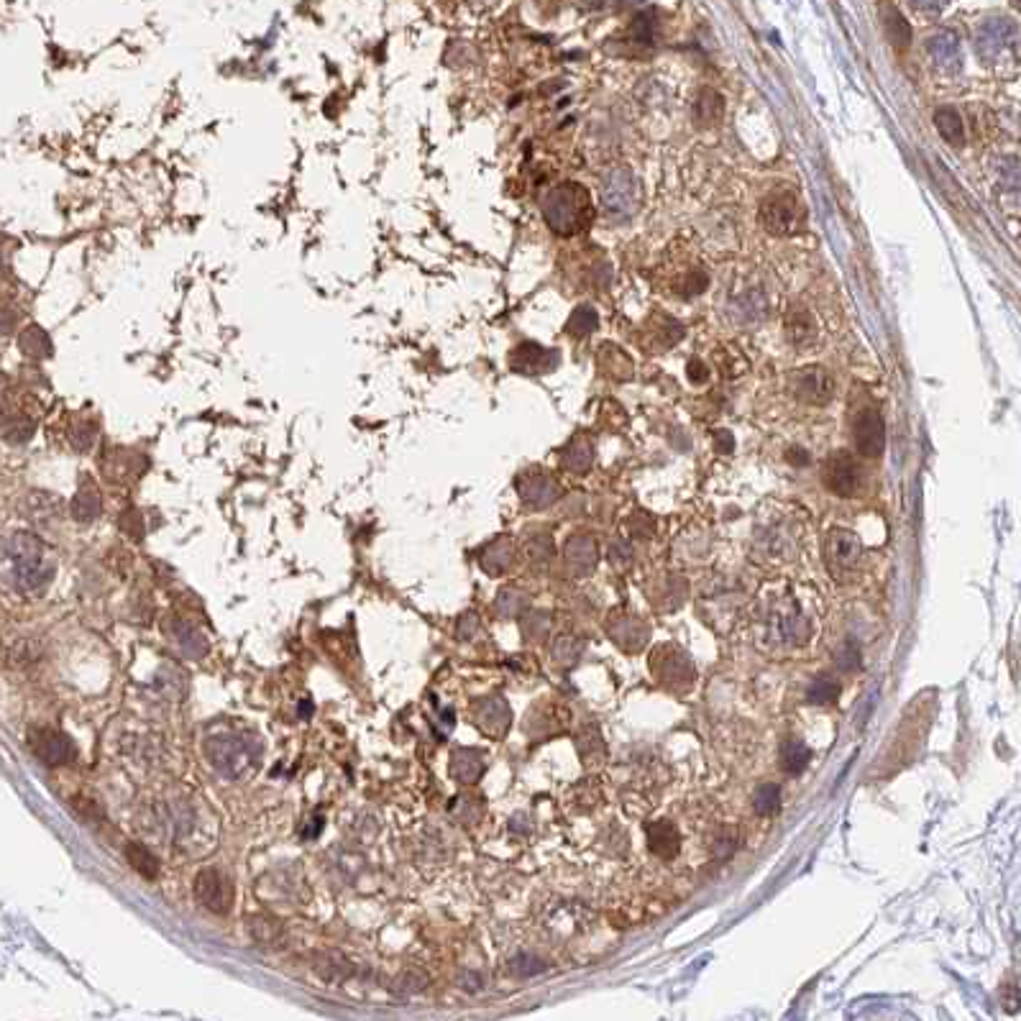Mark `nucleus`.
<instances>
[{
	"mask_svg": "<svg viewBox=\"0 0 1021 1021\" xmlns=\"http://www.w3.org/2000/svg\"><path fill=\"white\" fill-rule=\"evenodd\" d=\"M54 566L36 535L16 533L0 540V586L18 594H36L49 584Z\"/></svg>",
	"mask_w": 1021,
	"mask_h": 1021,
	"instance_id": "f257e3e1",
	"label": "nucleus"
},
{
	"mask_svg": "<svg viewBox=\"0 0 1021 1021\" xmlns=\"http://www.w3.org/2000/svg\"><path fill=\"white\" fill-rule=\"evenodd\" d=\"M548 228L563 238H571L592 223V195L579 182H561L540 203Z\"/></svg>",
	"mask_w": 1021,
	"mask_h": 1021,
	"instance_id": "f03ea898",
	"label": "nucleus"
},
{
	"mask_svg": "<svg viewBox=\"0 0 1021 1021\" xmlns=\"http://www.w3.org/2000/svg\"><path fill=\"white\" fill-rule=\"evenodd\" d=\"M766 638L773 648H796L809 638V622L791 597H776L763 615Z\"/></svg>",
	"mask_w": 1021,
	"mask_h": 1021,
	"instance_id": "7ed1b4c3",
	"label": "nucleus"
},
{
	"mask_svg": "<svg viewBox=\"0 0 1021 1021\" xmlns=\"http://www.w3.org/2000/svg\"><path fill=\"white\" fill-rule=\"evenodd\" d=\"M650 673L653 679L668 691H689L691 684L697 681V668L691 663V658L686 656L684 650L676 648L671 643L658 645L653 653H650Z\"/></svg>",
	"mask_w": 1021,
	"mask_h": 1021,
	"instance_id": "20e7f679",
	"label": "nucleus"
},
{
	"mask_svg": "<svg viewBox=\"0 0 1021 1021\" xmlns=\"http://www.w3.org/2000/svg\"><path fill=\"white\" fill-rule=\"evenodd\" d=\"M760 223L773 236H794L804 226V208L796 192L776 190L760 203Z\"/></svg>",
	"mask_w": 1021,
	"mask_h": 1021,
	"instance_id": "39448f33",
	"label": "nucleus"
},
{
	"mask_svg": "<svg viewBox=\"0 0 1021 1021\" xmlns=\"http://www.w3.org/2000/svg\"><path fill=\"white\" fill-rule=\"evenodd\" d=\"M789 392L804 405L824 407L835 397V377L824 366H801L789 374Z\"/></svg>",
	"mask_w": 1021,
	"mask_h": 1021,
	"instance_id": "423d86ee",
	"label": "nucleus"
},
{
	"mask_svg": "<svg viewBox=\"0 0 1021 1021\" xmlns=\"http://www.w3.org/2000/svg\"><path fill=\"white\" fill-rule=\"evenodd\" d=\"M822 482L837 497H855L863 487V469L853 453L835 451L822 466Z\"/></svg>",
	"mask_w": 1021,
	"mask_h": 1021,
	"instance_id": "0eeeda50",
	"label": "nucleus"
},
{
	"mask_svg": "<svg viewBox=\"0 0 1021 1021\" xmlns=\"http://www.w3.org/2000/svg\"><path fill=\"white\" fill-rule=\"evenodd\" d=\"M853 443L860 456L878 459L886 448V423L876 405H863L853 415Z\"/></svg>",
	"mask_w": 1021,
	"mask_h": 1021,
	"instance_id": "6e6552de",
	"label": "nucleus"
},
{
	"mask_svg": "<svg viewBox=\"0 0 1021 1021\" xmlns=\"http://www.w3.org/2000/svg\"><path fill=\"white\" fill-rule=\"evenodd\" d=\"M860 558H863V543H860L853 530L832 528L827 533V538H824V561H827V569L832 571V576H845L855 571Z\"/></svg>",
	"mask_w": 1021,
	"mask_h": 1021,
	"instance_id": "1a4fd4ad",
	"label": "nucleus"
},
{
	"mask_svg": "<svg viewBox=\"0 0 1021 1021\" xmlns=\"http://www.w3.org/2000/svg\"><path fill=\"white\" fill-rule=\"evenodd\" d=\"M638 198V180L627 169H615L607 177V182H604L602 203L604 213L610 215V218H630L638 210Z\"/></svg>",
	"mask_w": 1021,
	"mask_h": 1021,
	"instance_id": "9d476101",
	"label": "nucleus"
},
{
	"mask_svg": "<svg viewBox=\"0 0 1021 1021\" xmlns=\"http://www.w3.org/2000/svg\"><path fill=\"white\" fill-rule=\"evenodd\" d=\"M29 748L47 766H67L77 758L75 743L54 727H34L29 732Z\"/></svg>",
	"mask_w": 1021,
	"mask_h": 1021,
	"instance_id": "9b49d317",
	"label": "nucleus"
},
{
	"mask_svg": "<svg viewBox=\"0 0 1021 1021\" xmlns=\"http://www.w3.org/2000/svg\"><path fill=\"white\" fill-rule=\"evenodd\" d=\"M195 899L213 914H228L233 906V883L215 868H205L195 876Z\"/></svg>",
	"mask_w": 1021,
	"mask_h": 1021,
	"instance_id": "f8f14e48",
	"label": "nucleus"
},
{
	"mask_svg": "<svg viewBox=\"0 0 1021 1021\" xmlns=\"http://www.w3.org/2000/svg\"><path fill=\"white\" fill-rule=\"evenodd\" d=\"M978 52L986 59H998L1006 52H1016V26L1009 18H988L975 36Z\"/></svg>",
	"mask_w": 1021,
	"mask_h": 1021,
	"instance_id": "ddd939ff",
	"label": "nucleus"
},
{
	"mask_svg": "<svg viewBox=\"0 0 1021 1021\" xmlns=\"http://www.w3.org/2000/svg\"><path fill=\"white\" fill-rule=\"evenodd\" d=\"M558 366V351L546 349L535 341H523L510 354V369L517 374H528V377H538V374L553 372Z\"/></svg>",
	"mask_w": 1021,
	"mask_h": 1021,
	"instance_id": "4468645a",
	"label": "nucleus"
},
{
	"mask_svg": "<svg viewBox=\"0 0 1021 1021\" xmlns=\"http://www.w3.org/2000/svg\"><path fill=\"white\" fill-rule=\"evenodd\" d=\"M517 492L523 497V502L533 510H543V507L553 505L558 497H561V487L546 471L533 469L525 471L520 479H517Z\"/></svg>",
	"mask_w": 1021,
	"mask_h": 1021,
	"instance_id": "2eb2a0df",
	"label": "nucleus"
},
{
	"mask_svg": "<svg viewBox=\"0 0 1021 1021\" xmlns=\"http://www.w3.org/2000/svg\"><path fill=\"white\" fill-rule=\"evenodd\" d=\"M607 633L627 653H635L648 643V625L633 612H615L607 622Z\"/></svg>",
	"mask_w": 1021,
	"mask_h": 1021,
	"instance_id": "dca6fc26",
	"label": "nucleus"
},
{
	"mask_svg": "<svg viewBox=\"0 0 1021 1021\" xmlns=\"http://www.w3.org/2000/svg\"><path fill=\"white\" fill-rule=\"evenodd\" d=\"M645 837H648L650 853L658 855L661 860H673L681 850V837L676 824L668 819H656V822L645 824Z\"/></svg>",
	"mask_w": 1021,
	"mask_h": 1021,
	"instance_id": "f3484780",
	"label": "nucleus"
},
{
	"mask_svg": "<svg viewBox=\"0 0 1021 1021\" xmlns=\"http://www.w3.org/2000/svg\"><path fill=\"white\" fill-rule=\"evenodd\" d=\"M786 338L799 351L812 349L817 343V320L804 305H794L786 315Z\"/></svg>",
	"mask_w": 1021,
	"mask_h": 1021,
	"instance_id": "a211bd4d",
	"label": "nucleus"
},
{
	"mask_svg": "<svg viewBox=\"0 0 1021 1021\" xmlns=\"http://www.w3.org/2000/svg\"><path fill=\"white\" fill-rule=\"evenodd\" d=\"M684 333V325L676 323L673 318H666V315H658L645 325L643 343L648 351H668L684 338Z\"/></svg>",
	"mask_w": 1021,
	"mask_h": 1021,
	"instance_id": "6ab92c4d",
	"label": "nucleus"
},
{
	"mask_svg": "<svg viewBox=\"0 0 1021 1021\" xmlns=\"http://www.w3.org/2000/svg\"><path fill=\"white\" fill-rule=\"evenodd\" d=\"M929 54H932L934 64L940 67L947 75H955V72L963 67V57H960V41L952 31H940L934 34L932 39L927 41Z\"/></svg>",
	"mask_w": 1021,
	"mask_h": 1021,
	"instance_id": "aec40b11",
	"label": "nucleus"
},
{
	"mask_svg": "<svg viewBox=\"0 0 1021 1021\" xmlns=\"http://www.w3.org/2000/svg\"><path fill=\"white\" fill-rule=\"evenodd\" d=\"M597 361L602 374H607V377L615 379V382H630V379L635 377V364L620 346H615V343H604V346H599Z\"/></svg>",
	"mask_w": 1021,
	"mask_h": 1021,
	"instance_id": "412c9836",
	"label": "nucleus"
},
{
	"mask_svg": "<svg viewBox=\"0 0 1021 1021\" xmlns=\"http://www.w3.org/2000/svg\"><path fill=\"white\" fill-rule=\"evenodd\" d=\"M561 464L563 469L571 471V474H586L594 464V443L589 441V436H576L566 443L561 453Z\"/></svg>",
	"mask_w": 1021,
	"mask_h": 1021,
	"instance_id": "4be33fe9",
	"label": "nucleus"
},
{
	"mask_svg": "<svg viewBox=\"0 0 1021 1021\" xmlns=\"http://www.w3.org/2000/svg\"><path fill=\"white\" fill-rule=\"evenodd\" d=\"M722 116H725V98L717 90L704 88L694 103V123L699 128H714L720 126Z\"/></svg>",
	"mask_w": 1021,
	"mask_h": 1021,
	"instance_id": "5701e85b",
	"label": "nucleus"
},
{
	"mask_svg": "<svg viewBox=\"0 0 1021 1021\" xmlns=\"http://www.w3.org/2000/svg\"><path fill=\"white\" fill-rule=\"evenodd\" d=\"M566 561L574 571L586 574L597 566V540L592 535H576L566 546Z\"/></svg>",
	"mask_w": 1021,
	"mask_h": 1021,
	"instance_id": "b1692460",
	"label": "nucleus"
},
{
	"mask_svg": "<svg viewBox=\"0 0 1021 1021\" xmlns=\"http://www.w3.org/2000/svg\"><path fill=\"white\" fill-rule=\"evenodd\" d=\"M476 720H479V725H482L489 735H502V732L507 730V725H510V709H507V704L502 702V699L492 697L487 699V702L479 704Z\"/></svg>",
	"mask_w": 1021,
	"mask_h": 1021,
	"instance_id": "393cba45",
	"label": "nucleus"
},
{
	"mask_svg": "<svg viewBox=\"0 0 1021 1021\" xmlns=\"http://www.w3.org/2000/svg\"><path fill=\"white\" fill-rule=\"evenodd\" d=\"M934 126H937V131L942 134V139H945L950 146L965 144L963 116H960V111L950 108V105H945V108H937V113H934Z\"/></svg>",
	"mask_w": 1021,
	"mask_h": 1021,
	"instance_id": "a878e982",
	"label": "nucleus"
},
{
	"mask_svg": "<svg viewBox=\"0 0 1021 1021\" xmlns=\"http://www.w3.org/2000/svg\"><path fill=\"white\" fill-rule=\"evenodd\" d=\"M100 515V494L95 489V484H90L88 479L82 482V487L77 489L75 499H72V517L77 523H93L95 517Z\"/></svg>",
	"mask_w": 1021,
	"mask_h": 1021,
	"instance_id": "bb28decb",
	"label": "nucleus"
},
{
	"mask_svg": "<svg viewBox=\"0 0 1021 1021\" xmlns=\"http://www.w3.org/2000/svg\"><path fill=\"white\" fill-rule=\"evenodd\" d=\"M18 349L26 359L41 361L52 356V341H49L47 331H41L39 325H29L21 336H18Z\"/></svg>",
	"mask_w": 1021,
	"mask_h": 1021,
	"instance_id": "cd10ccee",
	"label": "nucleus"
},
{
	"mask_svg": "<svg viewBox=\"0 0 1021 1021\" xmlns=\"http://www.w3.org/2000/svg\"><path fill=\"white\" fill-rule=\"evenodd\" d=\"M126 860L139 876L146 878V881H154V878L159 876V860L154 858L144 845H139V842H128Z\"/></svg>",
	"mask_w": 1021,
	"mask_h": 1021,
	"instance_id": "c85d7f7f",
	"label": "nucleus"
},
{
	"mask_svg": "<svg viewBox=\"0 0 1021 1021\" xmlns=\"http://www.w3.org/2000/svg\"><path fill=\"white\" fill-rule=\"evenodd\" d=\"M451 771L453 776L459 778V781H464V784H474L476 778L482 776L484 763L476 750H459V753L453 755Z\"/></svg>",
	"mask_w": 1021,
	"mask_h": 1021,
	"instance_id": "c756f323",
	"label": "nucleus"
},
{
	"mask_svg": "<svg viewBox=\"0 0 1021 1021\" xmlns=\"http://www.w3.org/2000/svg\"><path fill=\"white\" fill-rule=\"evenodd\" d=\"M883 26H886V34L891 39L896 49H906L911 41V29L906 24V18L896 11L894 6L883 8Z\"/></svg>",
	"mask_w": 1021,
	"mask_h": 1021,
	"instance_id": "7c9ffc66",
	"label": "nucleus"
},
{
	"mask_svg": "<svg viewBox=\"0 0 1021 1021\" xmlns=\"http://www.w3.org/2000/svg\"><path fill=\"white\" fill-rule=\"evenodd\" d=\"M512 558H515V551H512L510 540L499 538L497 543H494V546L482 556V566L489 571V574L497 576V574H502L507 566H510Z\"/></svg>",
	"mask_w": 1021,
	"mask_h": 1021,
	"instance_id": "2f4dec72",
	"label": "nucleus"
},
{
	"mask_svg": "<svg viewBox=\"0 0 1021 1021\" xmlns=\"http://www.w3.org/2000/svg\"><path fill=\"white\" fill-rule=\"evenodd\" d=\"M597 310L589 308V305H579V308L571 313L569 323H566V333L574 338H586L597 331Z\"/></svg>",
	"mask_w": 1021,
	"mask_h": 1021,
	"instance_id": "473e14b6",
	"label": "nucleus"
},
{
	"mask_svg": "<svg viewBox=\"0 0 1021 1021\" xmlns=\"http://www.w3.org/2000/svg\"><path fill=\"white\" fill-rule=\"evenodd\" d=\"M809 758H812V753L807 750V745L796 743V740H789V743H784V748H781V768H784L786 773H791V776L804 771V768L809 766Z\"/></svg>",
	"mask_w": 1021,
	"mask_h": 1021,
	"instance_id": "72a5a7b5",
	"label": "nucleus"
},
{
	"mask_svg": "<svg viewBox=\"0 0 1021 1021\" xmlns=\"http://www.w3.org/2000/svg\"><path fill=\"white\" fill-rule=\"evenodd\" d=\"M753 807L755 812L763 814V817H771L781 809V791H778L776 784H763L753 796Z\"/></svg>",
	"mask_w": 1021,
	"mask_h": 1021,
	"instance_id": "f704fd0d",
	"label": "nucleus"
},
{
	"mask_svg": "<svg viewBox=\"0 0 1021 1021\" xmlns=\"http://www.w3.org/2000/svg\"><path fill=\"white\" fill-rule=\"evenodd\" d=\"M807 697L812 704H832L837 697H840V684L832 679H827V676H822V679H817L812 686H809Z\"/></svg>",
	"mask_w": 1021,
	"mask_h": 1021,
	"instance_id": "c9c22d12",
	"label": "nucleus"
},
{
	"mask_svg": "<svg viewBox=\"0 0 1021 1021\" xmlns=\"http://www.w3.org/2000/svg\"><path fill=\"white\" fill-rule=\"evenodd\" d=\"M72 807H75L77 814H80V817L85 819V822H90V824L103 822V819H105L103 809L98 807V801L88 799V796H77V799L72 801Z\"/></svg>",
	"mask_w": 1021,
	"mask_h": 1021,
	"instance_id": "e433bc0d",
	"label": "nucleus"
},
{
	"mask_svg": "<svg viewBox=\"0 0 1021 1021\" xmlns=\"http://www.w3.org/2000/svg\"><path fill=\"white\" fill-rule=\"evenodd\" d=\"M707 285H709L707 274L699 272V269H694V272H689L684 279H681L679 292L684 297H694V295H702V292L707 290Z\"/></svg>",
	"mask_w": 1021,
	"mask_h": 1021,
	"instance_id": "4c0bfd02",
	"label": "nucleus"
},
{
	"mask_svg": "<svg viewBox=\"0 0 1021 1021\" xmlns=\"http://www.w3.org/2000/svg\"><path fill=\"white\" fill-rule=\"evenodd\" d=\"M118 525H121V530L128 535V538H134V540L144 538V525H141V517L136 510L123 512L121 520H118Z\"/></svg>",
	"mask_w": 1021,
	"mask_h": 1021,
	"instance_id": "58836bf2",
	"label": "nucleus"
},
{
	"mask_svg": "<svg viewBox=\"0 0 1021 1021\" xmlns=\"http://www.w3.org/2000/svg\"><path fill=\"white\" fill-rule=\"evenodd\" d=\"M318 973L323 975V978H328V981H343V978L351 973V965L343 958H336L333 963H320Z\"/></svg>",
	"mask_w": 1021,
	"mask_h": 1021,
	"instance_id": "ea45409f",
	"label": "nucleus"
},
{
	"mask_svg": "<svg viewBox=\"0 0 1021 1021\" xmlns=\"http://www.w3.org/2000/svg\"><path fill=\"white\" fill-rule=\"evenodd\" d=\"M627 525H630V530H633L635 538H650V535H653V530H656V523H653V517H650L648 512H635Z\"/></svg>",
	"mask_w": 1021,
	"mask_h": 1021,
	"instance_id": "a19ab883",
	"label": "nucleus"
},
{
	"mask_svg": "<svg viewBox=\"0 0 1021 1021\" xmlns=\"http://www.w3.org/2000/svg\"><path fill=\"white\" fill-rule=\"evenodd\" d=\"M93 441H95L93 425H88V423L77 425V430L72 433V446H75L77 451H88V448L93 446Z\"/></svg>",
	"mask_w": 1021,
	"mask_h": 1021,
	"instance_id": "79ce46f5",
	"label": "nucleus"
},
{
	"mask_svg": "<svg viewBox=\"0 0 1021 1021\" xmlns=\"http://www.w3.org/2000/svg\"><path fill=\"white\" fill-rule=\"evenodd\" d=\"M837 663H840L842 671H855V668L860 666V650L855 648L853 640H850V643L845 645V650L837 656Z\"/></svg>",
	"mask_w": 1021,
	"mask_h": 1021,
	"instance_id": "37998d69",
	"label": "nucleus"
},
{
	"mask_svg": "<svg viewBox=\"0 0 1021 1021\" xmlns=\"http://www.w3.org/2000/svg\"><path fill=\"white\" fill-rule=\"evenodd\" d=\"M686 374H689V382H694V384H707L709 382V366L704 364L702 359H689V366H686Z\"/></svg>",
	"mask_w": 1021,
	"mask_h": 1021,
	"instance_id": "c03bdc74",
	"label": "nucleus"
},
{
	"mask_svg": "<svg viewBox=\"0 0 1021 1021\" xmlns=\"http://www.w3.org/2000/svg\"><path fill=\"white\" fill-rule=\"evenodd\" d=\"M714 441H717L714 446H717V451L720 453H730L732 448H735L732 446V443H735V438H732L730 430H717V433H714Z\"/></svg>",
	"mask_w": 1021,
	"mask_h": 1021,
	"instance_id": "a18cd8bd",
	"label": "nucleus"
},
{
	"mask_svg": "<svg viewBox=\"0 0 1021 1021\" xmlns=\"http://www.w3.org/2000/svg\"><path fill=\"white\" fill-rule=\"evenodd\" d=\"M16 328V313L8 308H0V336H6Z\"/></svg>",
	"mask_w": 1021,
	"mask_h": 1021,
	"instance_id": "49530a36",
	"label": "nucleus"
},
{
	"mask_svg": "<svg viewBox=\"0 0 1021 1021\" xmlns=\"http://www.w3.org/2000/svg\"><path fill=\"white\" fill-rule=\"evenodd\" d=\"M786 459H789L791 466H807L809 461H812V456H809L804 448H789V451H786Z\"/></svg>",
	"mask_w": 1021,
	"mask_h": 1021,
	"instance_id": "de8ad7c7",
	"label": "nucleus"
},
{
	"mask_svg": "<svg viewBox=\"0 0 1021 1021\" xmlns=\"http://www.w3.org/2000/svg\"><path fill=\"white\" fill-rule=\"evenodd\" d=\"M911 6L922 8V11H937L945 6V0H911Z\"/></svg>",
	"mask_w": 1021,
	"mask_h": 1021,
	"instance_id": "09e8293b",
	"label": "nucleus"
},
{
	"mask_svg": "<svg viewBox=\"0 0 1021 1021\" xmlns=\"http://www.w3.org/2000/svg\"><path fill=\"white\" fill-rule=\"evenodd\" d=\"M0 259H3V254H0Z\"/></svg>",
	"mask_w": 1021,
	"mask_h": 1021,
	"instance_id": "8fccbe9b",
	"label": "nucleus"
}]
</instances>
